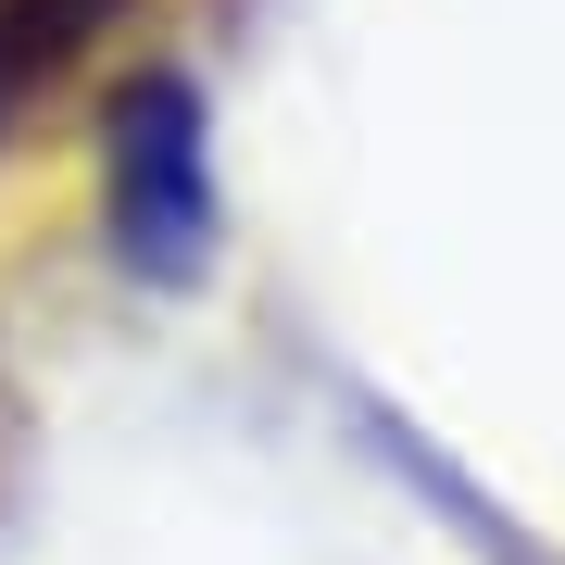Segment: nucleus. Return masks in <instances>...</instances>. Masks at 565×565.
Masks as SVG:
<instances>
[{
    "label": "nucleus",
    "instance_id": "obj_1",
    "mask_svg": "<svg viewBox=\"0 0 565 565\" xmlns=\"http://www.w3.org/2000/svg\"><path fill=\"white\" fill-rule=\"evenodd\" d=\"M102 189H114V252L139 277H189L214 252V163H202V102L189 76H126L114 88V139H102Z\"/></svg>",
    "mask_w": 565,
    "mask_h": 565
},
{
    "label": "nucleus",
    "instance_id": "obj_2",
    "mask_svg": "<svg viewBox=\"0 0 565 565\" xmlns=\"http://www.w3.org/2000/svg\"><path fill=\"white\" fill-rule=\"evenodd\" d=\"M102 25H114V0H0V139L25 126L39 88H63L102 51Z\"/></svg>",
    "mask_w": 565,
    "mask_h": 565
}]
</instances>
